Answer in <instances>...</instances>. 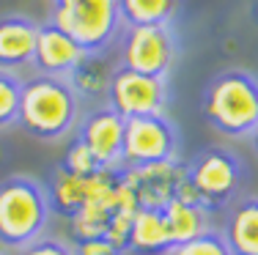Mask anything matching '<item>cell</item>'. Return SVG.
<instances>
[{
  "instance_id": "3",
  "label": "cell",
  "mask_w": 258,
  "mask_h": 255,
  "mask_svg": "<svg viewBox=\"0 0 258 255\" xmlns=\"http://www.w3.org/2000/svg\"><path fill=\"white\" fill-rule=\"evenodd\" d=\"M50 195L33 176H6L0 181V244L11 250L33 244L50 225Z\"/></svg>"
},
{
  "instance_id": "9",
  "label": "cell",
  "mask_w": 258,
  "mask_h": 255,
  "mask_svg": "<svg viewBox=\"0 0 258 255\" xmlns=\"http://www.w3.org/2000/svg\"><path fill=\"white\" fill-rule=\"evenodd\" d=\"M187 170L179 159L146 167H124V184L138 209H165L176 198Z\"/></svg>"
},
{
  "instance_id": "5",
  "label": "cell",
  "mask_w": 258,
  "mask_h": 255,
  "mask_svg": "<svg viewBox=\"0 0 258 255\" xmlns=\"http://www.w3.org/2000/svg\"><path fill=\"white\" fill-rule=\"evenodd\" d=\"M50 22L85 52H104L124 28L118 0H55Z\"/></svg>"
},
{
  "instance_id": "11",
  "label": "cell",
  "mask_w": 258,
  "mask_h": 255,
  "mask_svg": "<svg viewBox=\"0 0 258 255\" xmlns=\"http://www.w3.org/2000/svg\"><path fill=\"white\" fill-rule=\"evenodd\" d=\"M85 55H88V52H85L72 36H66L58 25H52V22L39 25L36 52H33V66H36L39 74L69 80V74L77 69V63Z\"/></svg>"
},
{
  "instance_id": "19",
  "label": "cell",
  "mask_w": 258,
  "mask_h": 255,
  "mask_svg": "<svg viewBox=\"0 0 258 255\" xmlns=\"http://www.w3.org/2000/svg\"><path fill=\"white\" fill-rule=\"evenodd\" d=\"M20 99H22V80L14 71L0 69V129H9L20 118Z\"/></svg>"
},
{
  "instance_id": "17",
  "label": "cell",
  "mask_w": 258,
  "mask_h": 255,
  "mask_svg": "<svg viewBox=\"0 0 258 255\" xmlns=\"http://www.w3.org/2000/svg\"><path fill=\"white\" fill-rule=\"evenodd\" d=\"M115 66L104 58V52H88L69 74V85L80 99H107V88L113 80Z\"/></svg>"
},
{
  "instance_id": "10",
  "label": "cell",
  "mask_w": 258,
  "mask_h": 255,
  "mask_svg": "<svg viewBox=\"0 0 258 255\" xmlns=\"http://www.w3.org/2000/svg\"><path fill=\"white\" fill-rule=\"evenodd\" d=\"M124 129H126V118H121L113 107L102 105L80 118L77 140L99 159L102 167H121Z\"/></svg>"
},
{
  "instance_id": "24",
  "label": "cell",
  "mask_w": 258,
  "mask_h": 255,
  "mask_svg": "<svg viewBox=\"0 0 258 255\" xmlns=\"http://www.w3.org/2000/svg\"><path fill=\"white\" fill-rule=\"evenodd\" d=\"M250 143H253V151L258 154V126L253 129V135H250Z\"/></svg>"
},
{
  "instance_id": "6",
  "label": "cell",
  "mask_w": 258,
  "mask_h": 255,
  "mask_svg": "<svg viewBox=\"0 0 258 255\" xmlns=\"http://www.w3.org/2000/svg\"><path fill=\"white\" fill-rule=\"evenodd\" d=\"M181 135L168 115H140L126 118L121 167H146L179 159Z\"/></svg>"
},
{
  "instance_id": "26",
  "label": "cell",
  "mask_w": 258,
  "mask_h": 255,
  "mask_svg": "<svg viewBox=\"0 0 258 255\" xmlns=\"http://www.w3.org/2000/svg\"><path fill=\"white\" fill-rule=\"evenodd\" d=\"M0 255H6V252H0Z\"/></svg>"
},
{
  "instance_id": "14",
  "label": "cell",
  "mask_w": 258,
  "mask_h": 255,
  "mask_svg": "<svg viewBox=\"0 0 258 255\" xmlns=\"http://www.w3.org/2000/svg\"><path fill=\"white\" fill-rule=\"evenodd\" d=\"M173 250L162 209H138L129 230L126 255H168Z\"/></svg>"
},
{
  "instance_id": "2",
  "label": "cell",
  "mask_w": 258,
  "mask_h": 255,
  "mask_svg": "<svg viewBox=\"0 0 258 255\" xmlns=\"http://www.w3.org/2000/svg\"><path fill=\"white\" fill-rule=\"evenodd\" d=\"M201 110L212 129L225 137H250L258 126V77L225 69L209 80Z\"/></svg>"
},
{
  "instance_id": "23",
  "label": "cell",
  "mask_w": 258,
  "mask_h": 255,
  "mask_svg": "<svg viewBox=\"0 0 258 255\" xmlns=\"http://www.w3.org/2000/svg\"><path fill=\"white\" fill-rule=\"evenodd\" d=\"M75 255H124L118 247L113 244L110 239H83V241H75Z\"/></svg>"
},
{
  "instance_id": "16",
  "label": "cell",
  "mask_w": 258,
  "mask_h": 255,
  "mask_svg": "<svg viewBox=\"0 0 258 255\" xmlns=\"http://www.w3.org/2000/svg\"><path fill=\"white\" fill-rule=\"evenodd\" d=\"M88 192H91V179H80V176L69 173V170H63L60 165L52 170L50 187H47L52 214L72 220V217H75L77 211L85 206Z\"/></svg>"
},
{
  "instance_id": "13",
  "label": "cell",
  "mask_w": 258,
  "mask_h": 255,
  "mask_svg": "<svg viewBox=\"0 0 258 255\" xmlns=\"http://www.w3.org/2000/svg\"><path fill=\"white\" fill-rule=\"evenodd\" d=\"M223 236L233 255H258V195H242L228 206Z\"/></svg>"
},
{
  "instance_id": "7",
  "label": "cell",
  "mask_w": 258,
  "mask_h": 255,
  "mask_svg": "<svg viewBox=\"0 0 258 255\" xmlns=\"http://www.w3.org/2000/svg\"><path fill=\"white\" fill-rule=\"evenodd\" d=\"M179 58V41L170 25H140L126 28L121 36V63L124 69L149 77H162L173 71Z\"/></svg>"
},
{
  "instance_id": "22",
  "label": "cell",
  "mask_w": 258,
  "mask_h": 255,
  "mask_svg": "<svg viewBox=\"0 0 258 255\" xmlns=\"http://www.w3.org/2000/svg\"><path fill=\"white\" fill-rule=\"evenodd\" d=\"M20 255H75V247L66 244L63 239H55V236H41L33 244L22 247Z\"/></svg>"
},
{
  "instance_id": "8",
  "label": "cell",
  "mask_w": 258,
  "mask_h": 255,
  "mask_svg": "<svg viewBox=\"0 0 258 255\" xmlns=\"http://www.w3.org/2000/svg\"><path fill=\"white\" fill-rule=\"evenodd\" d=\"M168 102H170L168 80L115 66L113 80H110V88H107V107H113L121 118L165 115Z\"/></svg>"
},
{
  "instance_id": "20",
  "label": "cell",
  "mask_w": 258,
  "mask_h": 255,
  "mask_svg": "<svg viewBox=\"0 0 258 255\" xmlns=\"http://www.w3.org/2000/svg\"><path fill=\"white\" fill-rule=\"evenodd\" d=\"M168 255H233L228 241H225L223 230L212 228L206 233L195 236V239L184 241V244H176Z\"/></svg>"
},
{
  "instance_id": "25",
  "label": "cell",
  "mask_w": 258,
  "mask_h": 255,
  "mask_svg": "<svg viewBox=\"0 0 258 255\" xmlns=\"http://www.w3.org/2000/svg\"><path fill=\"white\" fill-rule=\"evenodd\" d=\"M0 159H3V151H0Z\"/></svg>"
},
{
  "instance_id": "4",
  "label": "cell",
  "mask_w": 258,
  "mask_h": 255,
  "mask_svg": "<svg viewBox=\"0 0 258 255\" xmlns=\"http://www.w3.org/2000/svg\"><path fill=\"white\" fill-rule=\"evenodd\" d=\"M184 170H187V181L192 184L198 200L212 214L220 209H228L233 200L242 198L247 173L236 151L223 148V145H209V148H201L184 165Z\"/></svg>"
},
{
  "instance_id": "15",
  "label": "cell",
  "mask_w": 258,
  "mask_h": 255,
  "mask_svg": "<svg viewBox=\"0 0 258 255\" xmlns=\"http://www.w3.org/2000/svg\"><path fill=\"white\" fill-rule=\"evenodd\" d=\"M165 225H168L170 244H184V241L195 239V236L206 233L214 228L212 211L201 203H184V200H170L165 206Z\"/></svg>"
},
{
  "instance_id": "18",
  "label": "cell",
  "mask_w": 258,
  "mask_h": 255,
  "mask_svg": "<svg viewBox=\"0 0 258 255\" xmlns=\"http://www.w3.org/2000/svg\"><path fill=\"white\" fill-rule=\"evenodd\" d=\"M126 28L170 25L179 14V0H118Z\"/></svg>"
},
{
  "instance_id": "12",
  "label": "cell",
  "mask_w": 258,
  "mask_h": 255,
  "mask_svg": "<svg viewBox=\"0 0 258 255\" xmlns=\"http://www.w3.org/2000/svg\"><path fill=\"white\" fill-rule=\"evenodd\" d=\"M39 25L30 17L6 14L0 17V69L17 71L33 63Z\"/></svg>"
},
{
  "instance_id": "21",
  "label": "cell",
  "mask_w": 258,
  "mask_h": 255,
  "mask_svg": "<svg viewBox=\"0 0 258 255\" xmlns=\"http://www.w3.org/2000/svg\"><path fill=\"white\" fill-rule=\"evenodd\" d=\"M60 167L69 170V173H75V176H80V179H91V176H96L99 170H104L99 165V159H96V156L91 154L80 140H75L69 148H66L63 159H60Z\"/></svg>"
},
{
  "instance_id": "1",
  "label": "cell",
  "mask_w": 258,
  "mask_h": 255,
  "mask_svg": "<svg viewBox=\"0 0 258 255\" xmlns=\"http://www.w3.org/2000/svg\"><path fill=\"white\" fill-rule=\"evenodd\" d=\"M17 124L39 140H60L80 124V96L69 80L36 74L22 82Z\"/></svg>"
}]
</instances>
